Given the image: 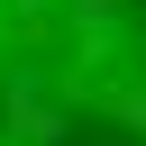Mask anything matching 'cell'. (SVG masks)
I'll list each match as a JSON object with an SVG mask.
<instances>
[{"mask_svg": "<svg viewBox=\"0 0 146 146\" xmlns=\"http://www.w3.org/2000/svg\"><path fill=\"white\" fill-rule=\"evenodd\" d=\"M0 146H146V0H0Z\"/></svg>", "mask_w": 146, "mask_h": 146, "instance_id": "1", "label": "cell"}]
</instances>
